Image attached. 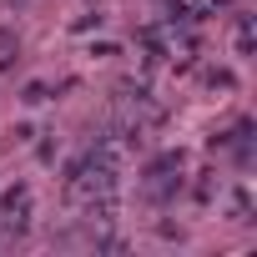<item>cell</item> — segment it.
I'll return each mask as SVG.
<instances>
[{
    "label": "cell",
    "instance_id": "obj_1",
    "mask_svg": "<svg viewBox=\"0 0 257 257\" xmlns=\"http://www.w3.org/2000/svg\"><path fill=\"white\" fill-rule=\"evenodd\" d=\"M182 172H187V157H182V152H162V157L147 167V177H142L147 197H152V202H172V197L182 192Z\"/></svg>",
    "mask_w": 257,
    "mask_h": 257
},
{
    "label": "cell",
    "instance_id": "obj_2",
    "mask_svg": "<svg viewBox=\"0 0 257 257\" xmlns=\"http://www.w3.org/2000/svg\"><path fill=\"white\" fill-rule=\"evenodd\" d=\"M222 197H227V217L232 222H252V192L237 182V187H222Z\"/></svg>",
    "mask_w": 257,
    "mask_h": 257
},
{
    "label": "cell",
    "instance_id": "obj_3",
    "mask_svg": "<svg viewBox=\"0 0 257 257\" xmlns=\"http://www.w3.org/2000/svg\"><path fill=\"white\" fill-rule=\"evenodd\" d=\"M232 51H237V56H252V16H237V26H232Z\"/></svg>",
    "mask_w": 257,
    "mask_h": 257
},
{
    "label": "cell",
    "instance_id": "obj_4",
    "mask_svg": "<svg viewBox=\"0 0 257 257\" xmlns=\"http://www.w3.org/2000/svg\"><path fill=\"white\" fill-rule=\"evenodd\" d=\"M86 31H101V6H96V11H81V16L71 21V36H86Z\"/></svg>",
    "mask_w": 257,
    "mask_h": 257
},
{
    "label": "cell",
    "instance_id": "obj_5",
    "mask_svg": "<svg viewBox=\"0 0 257 257\" xmlns=\"http://www.w3.org/2000/svg\"><path fill=\"white\" fill-rule=\"evenodd\" d=\"M16 51H21V46H16V36L0 26V71H11V66H16Z\"/></svg>",
    "mask_w": 257,
    "mask_h": 257
},
{
    "label": "cell",
    "instance_id": "obj_6",
    "mask_svg": "<svg viewBox=\"0 0 257 257\" xmlns=\"http://www.w3.org/2000/svg\"><path fill=\"white\" fill-rule=\"evenodd\" d=\"M21 101H26V106H46V101H51V86H46V81H31V86L21 91Z\"/></svg>",
    "mask_w": 257,
    "mask_h": 257
},
{
    "label": "cell",
    "instance_id": "obj_7",
    "mask_svg": "<svg viewBox=\"0 0 257 257\" xmlns=\"http://www.w3.org/2000/svg\"><path fill=\"white\" fill-rule=\"evenodd\" d=\"M86 56H91V61H111V56H116V46H111V41H101V46L91 41V46H86Z\"/></svg>",
    "mask_w": 257,
    "mask_h": 257
}]
</instances>
